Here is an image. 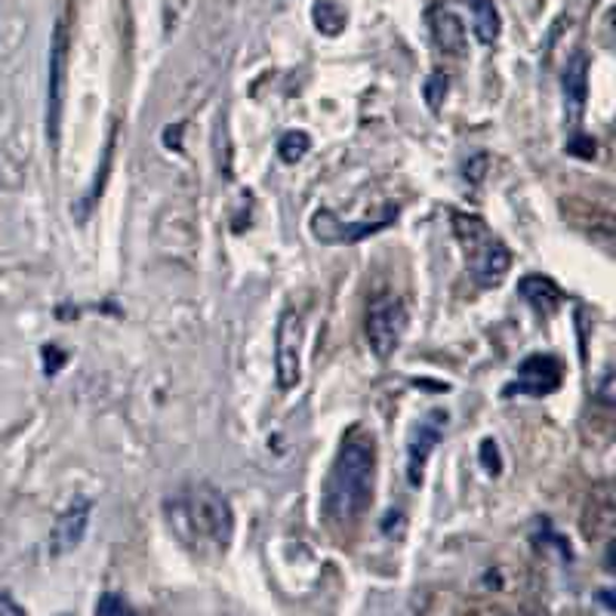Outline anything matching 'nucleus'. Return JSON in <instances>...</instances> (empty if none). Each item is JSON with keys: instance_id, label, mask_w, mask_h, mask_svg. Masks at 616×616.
I'll return each mask as SVG.
<instances>
[{"instance_id": "obj_4", "label": "nucleus", "mask_w": 616, "mask_h": 616, "mask_svg": "<svg viewBox=\"0 0 616 616\" xmlns=\"http://www.w3.org/2000/svg\"><path fill=\"white\" fill-rule=\"evenodd\" d=\"M364 334L370 342L379 361H389L391 355L401 346L404 334H407V308L398 296L379 294L370 299L367 306V321H364Z\"/></svg>"}, {"instance_id": "obj_14", "label": "nucleus", "mask_w": 616, "mask_h": 616, "mask_svg": "<svg viewBox=\"0 0 616 616\" xmlns=\"http://www.w3.org/2000/svg\"><path fill=\"white\" fill-rule=\"evenodd\" d=\"M466 3H469L475 38L481 43H494L503 31V19H499L494 0H466Z\"/></svg>"}, {"instance_id": "obj_6", "label": "nucleus", "mask_w": 616, "mask_h": 616, "mask_svg": "<svg viewBox=\"0 0 616 616\" xmlns=\"http://www.w3.org/2000/svg\"><path fill=\"white\" fill-rule=\"evenodd\" d=\"M302 339H306V318L284 308L278 318V330H275V376L284 391L299 386V374H302Z\"/></svg>"}, {"instance_id": "obj_12", "label": "nucleus", "mask_w": 616, "mask_h": 616, "mask_svg": "<svg viewBox=\"0 0 616 616\" xmlns=\"http://www.w3.org/2000/svg\"><path fill=\"white\" fill-rule=\"evenodd\" d=\"M429 31L438 50L447 56H466V26L459 22V16L444 10V7H429Z\"/></svg>"}, {"instance_id": "obj_16", "label": "nucleus", "mask_w": 616, "mask_h": 616, "mask_svg": "<svg viewBox=\"0 0 616 616\" xmlns=\"http://www.w3.org/2000/svg\"><path fill=\"white\" fill-rule=\"evenodd\" d=\"M308 148H311V139L302 130H290L278 139V155L284 163H299L308 155Z\"/></svg>"}, {"instance_id": "obj_3", "label": "nucleus", "mask_w": 616, "mask_h": 616, "mask_svg": "<svg viewBox=\"0 0 616 616\" xmlns=\"http://www.w3.org/2000/svg\"><path fill=\"white\" fill-rule=\"evenodd\" d=\"M454 226L456 244L466 256V268H469L471 281L490 290L506 281V275L511 271V254L506 244L499 241L494 228L487 226L484 219L471 213H454L450 216Z\"/></svg>"}, {"instance_id": "obj_15", "label": "nucleus", "mask_w": 616, "mask_h": 616, "mask_svg": "<svg viewBox=\"0 0 616 616\" xmlns=\"http://www.w3.org/2000/svg\"><path fill=\"white\" fill-rule=\"evenodd\" d=\"M311 16H315V28L321 34H327V38L342 34L346 26H349V7L342 0H315Z\"/></svg>"}, {"instance_id": "obj_18", "label": "nucleus", "mask_w": 616, "mask_h": 616, "mask_svg": "<svg viewBox=\"0 0 616 616\" xmlns=\"http://www.w3.org/2000/svg\"><path fill=\"white\" fill-rule=\"evenodd\" d=\"M444 96H447V78L444 74H431L429 81H426V102H429L431 111L441 108Z\"/></svg>"}, {"instance_id": "obj_11", "label": "nucleus", "mask_w": 616, "mask_h": 616, "mask_svg": "<svg viewBox=\"0 0 616 616\" xmlns=\"http://www.w3.org/2000/svg\"><path fill=\"white\" fill-rule=\"evenodd\" d=\"M586 99H589V56L574 53L564 68V102H567L570 121L583 118Z\"/></svg>"}, {"instance_id": "obj_10", "label": "nucleus", "mask_w": 616, "mask_h": 616, "mask_svg": "<svg viewBox=\"0 0 616 616\" xmlns=\"http://www.w3.org/2000/svg\"><path fill=\"white\" fill-rule=\"evenodd\" d=\"M90 515H93V503L90 499H74L53 527V536H50V552L53 555H68L74 552L83 543L87 536V527H90Z\"/></svg>"}, {"instance_id": "obj_2", "label": "nucleus", "mask_w": 616, "mask_h": 616, "mask_svg": "<svg viewBox=\"0 0 616 616\" xmlns=\"http://www.w3.org/2000/svg\"><path fill=\"white\" fill-rule=\"evenodd\" d=\"M167 518L179 543L195 555H222L235 536V515L213 484H195L167 503Z\"/></svg>"}, {"instance_id": "obj_17", "label": "nucleus", "mask_w": 616, "mask_h": 616, "mask_svg": "<svg viewBox=\"0 0 616 616\" xmlns=\"http://www.w3.org/2000/svg\"><path fill=\"white\" fill-rule=\"evenodd\" d=\"M96 616H139V614L130 607V602H123L121 595L106 592V595L96 602Z\"/></svg>"}, {"instance_id": "obj_5", "label": "nucleus", "mask_w": 616, "mask_h": 616, "mask_svg": "<svg viewBox=\"0 0 616 616\" xmlns=\"http://www.w3.org/2000/svg\"><path fill=\"white\" fill-rule=\"evenodd\" d=\"M68 96V19L59 16L50 41V68H47V139L59 148L62 118H66Z\"/></svg>"}, {"instance_id": "obj_1", "label": "nucleus", "mask_w": 616, "mask_h": 616, "mask_svg": "<svg viewBox=\"0 0 616 616\" xmlns=\"http://www.w3.org/2000/svg\"><path fill=\"white\" fill-rule=\"evenodd\" d=\"M374 490L376 441L370 431L355 426L342 438V444H339L334 466H330V475L324 481V518L334 524V527H339V530H349L374 506Z\"/></svg>"}, {"instance_id": "obj_8", "label": "nucleus", "mask_w": 616, "mask_h": 616, "mask_svg": "<svg viewBox=\"0 0 616 616\" xmlns=\"http://www.w3.org/2000/svg\"><path fill=\"white\" fill-rule=\"evenodd\" d=\"M564 364L555 355H530L524 358L518 374L511 379L506 395H530V398H546L552 391L562 389Z\"/></svg>"}, {"instance_id": "obj_13", "label": "nucleus", "mask_w": 616, "mask_h": 616, "mask_svg": "<svg viewBox=\"0 0 616 616\" xmlns=\"http://www.w3.org/2000/svg\"><path fill=\"white\" fill-rule=\"evenodd\" d=\"M521 296L536 308V311H546L552 315L555 308L562 306V290H558V284L552 281V278H543V275H527L521 281Z\"/></svg>"}, {"instance_id": "obj_7", "label": "nucleus", "mask_w": 616, "mask_h": 616, "mask_svg": "<svg viewBox=\"0 0 616 616\" xmlns=\"http://www.w3.org/2000/svg\"><path fill=\"white\" fill-rule=\"evenodd\" d=\"M395 219H398V207H386L376 219H364V222H342L334 210H318L311 216V235L321 244H355L389 228Z\"/></svg>"}, {"instance_id": "obj_19", "label": "nucleus", "mask_w": 616, "mask_h": 616, "mask_svg": "<svg viewBox=\"0 0 616 616\" xmlns=\"http://www.w3.org/2000/svg\"><path fill=\"white\" fill-rule=\"evenodd\" d=\"M481 463H484V469L490 471V475H499V471H503V463H499V447H496L494 441L481 444Z\"/></svg>"}, {"instance_id": "obj_9", "label": "nucleus", "mask_w": 616, "mask_h": 616, "mask_svg": "<svg viewBox=\"0 0 616 616\" xmlns=\"http://www.w3.org/2000/svg\"><path fill=\"white\" fill-rule=\"evenodd\" d=\"M444 426H447V414H441V410H435L423 423H416L414 435L407 441V478L414 487H419L426 478V463H429L431 450L441 441Z\"/></svg>"}]
</instances>
